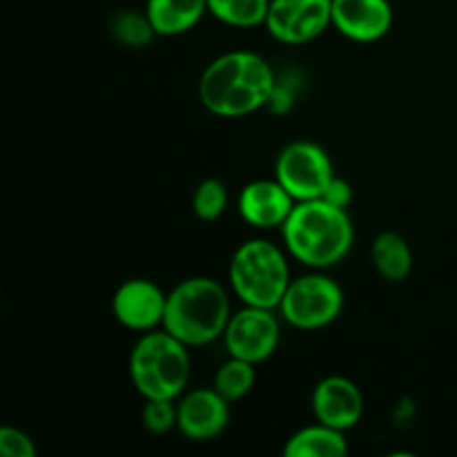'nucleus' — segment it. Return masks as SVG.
Masks as SVG:
<instances>
[{
  "instance_id": "nucleus-1",
  "label": "nucleus",
  "mask_w": 457,
  "mask_h": 457,
  "mask_svg": "<svg viewBox=\"0 0 457 457\" xmlns=\"http://www.w3.org/2000/svg\"><path fill=\"white\" fill-rule=\"evenodd\" d=\"M277 74L270 62L250 49L221 54L201 71L199 101L219 119H244L266 110L275 92Z\"/></svg>"
},
{
  "instance_id": "nucleus-2",
  "label": "nucleus",
  "mask_w": 457,
  "mask_h": 457,
  "mask_svg": "<svg viewBox=\"0 0 457 457\" xmlns=\"http://www.w3.org/2000/svg\"><path fill=\"white\" fill-rule=\"evenodd\" d=\"M286 253L308 270H328L351 254L355 226L348 210L324 199L299 201L281 226Z\"/></svg>"
},
{
  "instance_id": "nucleus-3",
  "label": "nucleus",
  "mask_w": 457,
  "mask_h": 457,
  "mask_svg": "<svg viewBox=\"0 0 457 457\" xmlns=\"http://www.w3.org/2000/svg\"><path fill=\"white\" fill-rule=\"evenodd\" d=\"M232 312L230 293L221 281L187 277L168 293L163 328L190 348L210 346L223 337Z\"/></svg>"
},
{
  "instance_id": "nucleus-4",
  "label": "nucleus",
  "mask_w": 457,
  "mask_h": 457,
  "mask_svg": "<svg viewBox=\"0 0 457 457\" xmlns=\"http://www.w3.org/2000/svg\"><path fill=\"white\" fill-rule=\"evenodd\" d=\"M128 373L143 400H179L190 384V346L165 328L143 333L129 351Z\"/></svg>"
},
{
  "instance_id": "nucleus-5",
  "label": "nucleus",
  "mask_w": 457,
  "mask_h": 457,
  "mask_svg": "<svg viewBox=\"0 0 457 457\" xmlns=\"http://www.w3.org/2000/svg\"><path fill=\"white\" fill-rule=\"evenodd\" d=\"M290 279V254L284 245L272 244L270 239L254 237L232 253L228 281L232 295L245 306L277 311Z\"/></svg>"
},
{
  "instance_id": "nucleus-6",
  "label": "nucleus",
  "mask_w": 457,
  "mask_h": 457,
  "mask_svg": "<svg viewBox=\"0 0 457 457\" xmlns=\"http://www.w3.org/2000/svg\"><path fill=\"white\" fill-rule=\"evenodd\" d=\"M344 303L346 295L337 279L326 275V270H308L290 279L277 311L290 328L315 333L342 317Z\"/></svg>"
},
{
  "instance_id": "nucleus-7",
  "label": "nucleus",
  "mask_w": 457,
  "mask_h": 457,
  "mask_svg": "<svg viewBox=\"0 0 457 457\" xmlns=\"http://www.w3.org/2000/svg\"><path fill=\"white\" fill-rule=\"evenodd\" d=\"M335 177V165L320 143L297 138L286 143L275 159V179L295 201L321 199Z\"/></svg>"
},
{
  "instance_id": "nucleus-8",
  "label": "nucleus",
  "mask_w": 457,
  "mask_h": 457,
  "mask_svg": "<svg viewBox=\"0 0 457 457\" xmlns=\"http://www.w3.org/2000/svg\"><path fill=\"white\" fill-rule=\"evenodd\" d=\"M281 315L275 308L245 306L232 312L221 342L230 357L263 364L277 353L281 342Z\"/></svg>"
},
{
  "instance_id": "nucleus-9",
  "label": "nucleus",
  "mask_w": 457,
  "mask_h": 457,
  "mask_svg": "<svg viewBox=\"0 0 457 457\" xmlns=\"http://www.w3.org/2000/svg\"><path fill=\"white\" fill-rule=\"evenodd\" d=\"M263 27L281 45L312 43L333 27V0H270Z\"/></svg>"
},
{
  "instance_id": "nucleus-10",
  "label": "nucleus",
  "mask_w": 457,
  "mask_h": 457,
  "mask_svg": "<svg viewBox=\"0 0 457 457\" xmlns=\"http://www.w3.org/2000/svg\"><path fill=\"white\" fill-rule=\"evenodd\" d=\"M168 293L156 281L132 277L123 281L112 295V315L123 328L132 333H150L163 328Z\"/></svg>"
},
{
  "instance_id": "nucleus-11",
  "label": "nucleus",
  "mask_w": 457,
  "mask_h": 457,
  "mask_svg": "<svg viewBox=\"0 0 457 457\" xmlns=\"http://www.w3.org/2000/svg\"><path fill=\"white\" fill-rule=\"evenodd\" d=\"M230 402L212 386L187 388L177 400V431L190 442H212L230 424Z\"/></svg>"
},
{
  "instance_id": "nucleus-12",
  "label": "nucleus",
  "mask_w": 457,
  "mask_h": 457,
  "mask_svg": "<svg viewBox=\"0 0 457 457\" xmlns=\"http://www.w3.org/2000/svg\"><path fill=\"white\" fill-rule=\"evenodd\" d=\"M311 409L317 422L348 433L364 418V393L344 375H326L312 388Z\"/></svg>"
},
{
  "instance_id": "nucleus-13",
  "label": "nucleus",
  "mask_w": 457,
  "mask_h": 457,
  "mask_svg": "<svg viewBox=\"0 0 457 457\" xmlns=\"http://www.w3.org/2000/svg\"><path fill=\"white\" fill-rule=\"evenodd\" d=\"M295 205L297 201L275 177L245 183L237 196V212L254 230H281Z\"/></svg>"
},
{
  "instance_id": "nucleus-14",
  "label": "nucleus",
  "mask_w": 457,
  "mask_h": 457,
  "mask_svg": "<svg viewBox=\"0 0 457 457\" xmlns=\"http://www.w3.org/2000/svg\"><path fill=\"white\" fill-rule=\"evenodd\" d=\"M391 0H333V27L360 45L378 43L393 29Z\"/></svg>"
},
{
  "instance_id": "nucleus-15",
  "label": "nucleus",
  "mask_w": 457,
  "mask_h": 457,
  "mask_svg": "<svg viewBox=\"0 0 457 457\" xmlns=\"http://www.w3.org/2000/svg\"><path fill=\"white\" fill-rule=\"evenodd\" d=\"M145 13L161 38L195 29L208 13V0H145Z\"/></svg>"
},
{
  "instance_id": "nucleus-16",
  "label": "nucleus",
  "mask_w": 457,
  "mask_h": 457,
  "mask_svg": "<svg viewBox=\"0 0 457 457\" xmlns=\"http://www.w3.org/2000/svg\"><path fill=\"white\" fill-rule=\"evenodd\" d=\"M370 263L388 284H402L413 272V250L395 230H384L370 241Z\"/></svg>"
},
{
  "instance_id": "nucleus-17",
  "label": "nucleus",
  "mask_w": 457,
  "mask_h": 457,
  "mask_svg": "<svg viewBox=\"0 0 457 457\" xmlns=\"http://www.w3.org/2000/svg\"><path fill=\"white\" fill-rule=\"evenodd\" d=\"M348 451L346 433L317 420L315 424L295 431L284 445L286 457H346Z\"/></svg>"
},
{
  "instance_id": "nucleus-18",
  "label": "nucleus",
  "mask_w": 457,
  "mask_h": 457,
  "mask_svg": "<svg viewBox=\"0 0 457 457\" xmlns=\"http://www.w3.org/2000/svg\"><path fill=\"white\" fill-rule=\"evenodd\" d=\"M270 0H208V13L232 29H254L266 25Z\"/></svg>"
},
{
  "instance_id": "nucleus-19",
  "label": "nucleus",
  "mask_w": 457,
  "mask_h": 457,
  "mask_svg": "<svg viewBox=\"0 0 457 457\" xmlns=\"http://www.w3.org/2000/svg\"><path fill=\"white\" fill-rule=\"evenodd\" d=\"M254 382H257V369H254L253 361L228 355V360L214 373L212 388L219 395L226 397L230 404H235L253 391Z\"/></svg>"
},
{
  "instance_id": "nucleus-20",
  "label": "nucleus",
  "mask_w": 457,
  "mask_h": 457,
  "mask_svg": "<svg viewBox=\"0 0 457 457\" xmlns=\"http://www.w3.org/2000/svg\"><path fill=\"white\" fill-rule=\"evenodd\" d=\"M112 36L119 45L129 49H143L156 38V31L147 18L145 9H123L112 21Z\"/></svg>"
},
{
  "instance_id": "nucleus-21",
  "label": "nucleus",
  "mask_w": 457,
  "mask_h": 457,
  "mask_svg": "<svg viewBox=\"0 0 457 457\" xmlns=\"http://www.w3.org/2000/svg\"><path fill=\"white\" fill-rule=\"evenodd\" d=\"M230 205V192L221 179H204L192 192V212L205 223L219 221Z\"/></svg>"
},
{
  "instance_id": "nucleus-22",
  "label": "nucleus",
  "mask_w": 457,
  "mask_h": 457,
  "mask_svg": "<svg viewBox=\"0 0 457 457\" xmlns=\"http://www.w3.org/2000/svg\"><path fill=\"white\" fill-rule=\"evenodd\" d=\"M141 424L150 436H168L177 428V400H143Z\"/></svg>"
},
{
  "instance_id": "nucleus-23",
  "label": "nucleus",
  "mask_w": 457,
  "mask_h": 457,
  "mask_svg": "<svg viewBox=\"0 0 457 457\" xmlns=\"http://www.w3.org/2000/svg\"><path fill=\"white\" fill-rule=\"evenodd\" d=\"M0 453L4 457H36L38 446L18 427H3L0 428Z\"/></svg>"
},
{
  "instance_id": "nucleus-24",
  "label": "nucleus",
  "mask_w": 457,
  "mask_h": 457,
  "mask_svg": "<svg viewBox=\"0 0 457 457\" xmlns=\"http://www.w3.org/2000/svg\"><path fill=\"white\" fill-rule=\"evenodd\" d=\"M321 199H324L326 204L335 205V208L348 210L353 205V199H355V192H353V186L346 181V179H342L335 174L333 181L328 183L326 192L321 195Z\"/></svg>"
}]
</instances>
